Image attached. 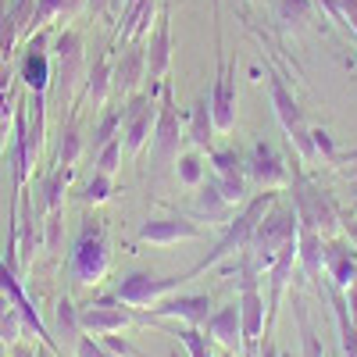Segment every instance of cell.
I'll return each mask as SVG.
<instances>
[{
  "instance_id": "cell-1",
  "label": "cell",
  "mask_w": 357,
  "mask_h": 357,
  "mask_svg": "<svg viewBox=\"0 0 357 357\" xmlns=\"http://www.w3.org/2000/svg\"><path fill=\"white\" fill-rule=\"evenodd\" d=\"M107 268H111L107 236H104L100 225L86 222L75 247H72V254H68V275H72L75 286H97V282H104Z\"/></svg>"
},
{
  "instance_id": "cell-2",
  "label": "cell",
  "mask_w": 357,
  "mask_h": 357,
  "mask_svg": "<svg viewBox=\"0 0 357 357\" xmlns=\"http://www.w3.org/2000/svg\"><path fill=\"white\" fill-rule=\"evenodd\" d=\"M54 82H57V97L72 100V93L82 86V75H86V54H82V36L79 33H61L54 43Z\"/></svg>"
},
{
  "instance_id": "cell-3",
  "label": "cell",
  "mask_w": 357,
  "mask_h": 357,
  "mask_svg": "<svg viewBox=\"0 0 357 357\" xmlns=\"http://www.w3.org/2000/svg\"><path fill=\"white\" fill-rule=\"evenodd\" d=\"M193 275H168V279H154L146 272H132L118 282L114 296L118 304H129V307H154L158 301H165L168 293H175L183 282H190Z\"/></svg>"
},
{
  "instance_id": "cell-4",
  "label": "cell",
  "mask_w": 357,
  "mask_h": 357,
  "mask_svg": "<svg viewBox=\"0 0 357 357\" xmlns=\"http://www.w3.org/2000/svg\"><path fill=\"white\" fill-rule=\"evenodd\" d=\"M154 122H158L154 100L143 97V93H136V97L126 104V111H122V132H126V151H129V154H139L143 146H146V139L154 136Z\"/></svg>"
},
{
  "instance_id": "cell-5",
  "label": "cell",
  "mask_w": 357,
  "mask_h": 357,
  "mask_svg": "<svg viewBox=\"0 0 357 357\" xmlns=\"http://www.w3.org/2000/svg\"><path fill=\"white\" fill-rule=\"evenodd\" d=\"M129 321H132V314L126 307H118V296H104V301H93V304L79 307V325H82V333H89V336L122 333Z\"/></svg>"
},
{
  "instance_id": "cell-6",
  "label": "cell",
  "mask_w": 357,
  "mask_h": 357,
  "mask_svg": "<svg viewBox=\"0 0 357 357\" xmlns=\"http://www.w3.org/2000/svg\"><path fill=\"white\" fill-rule=\"evenodd\" d=\"M0 293H4L8 301L18 307V314L25 318V325H29V329H33V333H36V336L47 343V347H54L57 354H61V347H57V340L50 336V329H47V325L40 321V311L33 307V301H29V293L22 289V279L15 275V268H11V264H4V261H0Z\"/></svg>"
},
{
  "instance_id": "cell-7",
  "label": "cell",
  "mask_w": 357,
  "mask_h": 357,
  "mask_svg": "<svg viewBox=\"0 0 357 357\" xmlns=\"http://www.w3.org/2000/svg\"><path fill=\"white\" fill-rule=\"evenodd\" d=\"M261 321H264V304L254 279H243V301H240V347L247 357H257V340H261Z\"/></svg>"
},
{
  "instance_id": "cell-8",
  "label": "cell",
  "mask_w": 357,
  "mask_h": 357,
  "mask_svg": "<svg viewBox=\"0 0 357 357\" xmlns=\"http://www.w3.org/2000/svg\"><path fill=\"white\" fill-rule=\"evenodd\" d=\"M178 143H183V132H178V114H175L172 97L165 93V104H161L158 122H154V158L161 165L178 161Z\"/></svg>"
},
{
  "instance_id": "cell-9",
  "label": "cell",
  "mask_w": 357,
  "mask_h": 357,
  "mask_svg": "<svg viewBox=\"0 0 357 357\" xmlns=\"http://www.w3.org/2000/svg\"><path fill=\"white\" fill-rule=\"evenodd\" d=\"M261 207H264V204H250V207H247V215H243V218H236V225H232V229L225 232V240H222V243H218V247H215L211 254H207V257H204V261H200V264L193 268L190 275H197V272H204V268L218 264V261H222V257H229V254H232L236 247H243V243L250 240V232L257 229V215H261Z\"/></svg>"
},
{
  "instance_id": "cell-10",
  "label": "cell",
  "mask_w": 357,
  "mask_h": 357,
  "mask_svg": "<svg viewBox=\"0 0 357 357\" xmlns=\"http://www.w3.org/2000/svg\"><path fill=\"white\" fill-rule=\"evenodd\" d=\"M158 318H183L190 325H204L211 314V296L207 293H193V296H172V301H158L151 307Z\"/></svg>"
},
{
  "instance_id": "cell-11",
  "label": "cell",
  "mask_w": 357,
  "mask_h": 357,
  "mask_svg": "<svg viewBox=\"0 0 357 357\" xmlns=\"http://www.w3.org/2000/svg\"><path fill=\"white\" fill-rule=\"evenodd\" d=\"M43 43H47V36L36 33V40L29 43V50L22 57V82L29 86V93H43L50 86V57L43 54Z\"/></svg>"
},
{
  "instance_id": "cell-12",
  "label": "cell",
  "mask_w": 357,
  "mask_h": 357,
  "mask_svg": "<svg viewBox=\"0 0 357 357\" xmlns=\"http://www.w3.org/2000/svg\"><path fill=\"white\" fill-rule=\"evenodd\" d=\"M139 240L168 247V243H178V240H200V229L186 218H161V222H146L139 229Z\"/></svg>"
},
{
  "instance_id": "cell-13",
  "label": "cell",
  "mask_w": 357,
  "mask_h": 357,
  "mask_svg": "<svg viewBox=\"0 0 357 357\" xmlns=\"http://www.w3.org/2000/svg\"><path fill=\"white\" fill-rule=\"evenodd\" d=\"M143 72H146V50H143V47H129V50L122 54V61H118L114 75H111V89H114L118 97L132 93L136 82L143 79Z\"/></svg>"
},
{
  "instance_id": "cell-14",
  "label": "cell",
  "mask_w": 357,
  "mask_h": 357,
  "mask_svg": "<svg viewBox=\"0 0 357 357\" xmlns=\"http://www.w3.org/2000/svg\"><path fill=\"white\" fill-rule=\"evenodd\" d=\"M211 122L229 132L236 126V97H232V75L229 68H222L218 82H215V93H211Z\"/></svg>"
},
{
  "instance_id": "cell-15",
  "label": "cell",
  "mask_w": 357,
  "mask_h": 357,
  "mask_svg": "<svg viewBox=\"0 0 357 357\" xmlns=\"http://www.w3.org/2000/svg\"><path fill=\"white\" fill-rule=\"evenodd\" d=\"M207 336H215L225 350L240 347V304H229L218 314H207Z\"/></svg>"
},
{
  "instance_id": "cell-16",
  "label": "cell",
  "mask_w": 357,
  "mask_h": 357,
  "mask_svg": "<svg viewBox=\"0 0 357 357\" xmlns=\"http://www.w3.org/2000/svg\"><path fill=\"white\" fill-rule=\"evenodd\" d=\"M172 65V33H168V15H161L158 22V33L151 40V50H146V75L161 79Z\"/></svg>"
},
{
  "instance_id": "cell-17",
  "label": "cell",
  "mask_w": 357,
  "mask_h": 357,
  "mask_svg": "<svg viewBox=\"0 0 357 357\" xmlns=\"http://www.w3.org/2000/svg\"><path fill=\"white\" fill-rule=\"evenodd\" d=\"M82 333V325H79V311H75V304L68 301V296H61V301H57V336H61V350L65 354H72L75 357V347H79V336Z\"/></svg>"
},
{
  "instance_id": "cell-18",
  "label": "cell",
  "mask_w": 357,
  "mask_h": 357,
  "mask_svg": "<svg viewBox=\"0 0 357 357\" xmlns=\"http://www.w3.org/2000/svg\"><path fill=\"white\" fill-rule=\"evenodd\" d=\"M72 175H75V168H65V165L47 175V183H43V207H47V215H61L65 211V190L72 183Z\"/></svg>"
},
{
  "instance_id": "cell-19",
  "label": "cell",
  "mask_w": 357,
  "mask_h": 357,
  "mask_svg": "<svg viewBox=\"0 0 357 357\" xmlns=\"http://www.w3.org/2000/svg\"><path fill=\"white\" fill-rule=\"evenodd\" d=\"M107 89H111V65H107V57H100V61L93 65V72L86 75V97L93 107H100L107 100Z\"/></svg>"
},
{
  "instance_id": "cell-20",
  "label": "cell",
  "mask_w": 357,
  "mask_h": 357,
  "mask_svg": "<svg viewBox=\"0 0 357 357\" xmlns=\"http://www.w3.org/2000/svg\"><path fill=\"white\" fill-rule=\"evenodd\" d=\"M79 158H82V136H79V126L68 122V126H61V139H57V165L75 168Z\"/></svg>"
},
{
  "instance_id": "cell-21",
  "label": "cell",
  "mask_w": 357,
  "mask_h": 357,
  "mask_svg": "<svg viewBox=\"0 0 357 357\" xmlns=\"http://www.w3.org/2000/svg\"><path fill=\"white\" fill-rule=\"evenodd\" d=\"M211 104H207V100H200L197 107H193V118H190V139L200 146V151H204V146H207V139H211Z\"/></svg>"
},
{
  "instance_id": "cell-22",
  "label": "cell",
  "mask_w": 357,
  "mask_h": 357,
  "mask_svg": "<svg viewBox=\"0 0 357 357\" xmlns=\"http://www.w3.org/2000/svg\"><path fill=\"white\" fill-rule=\"evenodd\" d=\"M8 122H11V82L0 75V154L8 151Z\"/></svg>"
},
{
  "instance_id": "cell-23",
  "label": "cell",
  "mask_w": 357,
  "mask_h": 357,
  "mask_svg": "<svg viewBox=\"0 0 357 357\" xmlns=\"http://www.w3.org/2000/svg\"><path fill=\"white\" fill-rule=\"evenodd\" d=\"M22 325H25V318L18 314V307L11 304L4 314H0V343H18V336H22Z\"/></svg>"
},
{
  "instance_id": "cell-24",
  "label": "cell",
  "mask_w": 357,
  "mask_h": 357,
  "mask_svg": "<svg viewBox=\"0 0 357 357\" xmlns=\"http://www.w3.org/2000/svg\"><path fill=\"white\" fill-rule=\"evenodd\" d=\"M111 175H104V172H97L93 178H89V183H86V190H82V200L86 204H104L107 197H111Z\"/></svg>"
},
{
  "instance_id": "cell-25",
  "label": "cell",
  "mask_w": 357,
  "mask_h": 357,
  "mask_svg": "<svg viewBox=\"0 0 357 357\" xmlns=\"http://www.w3.org/2000/svg\"><path fill=\"white\" fill-rule=\"evenodd\" d=\"M118 126H122V111H107V114L100 118V126H97V132H93V151H100L104 143H111V139H114Z\"/></svg>"
},
{
  "instance_id": "cell-26",
  "label": "cell",
  "mask_w": 357,
  "mask_h": 357,
  "mask_svg": "<svg viewBox=\"0 0 357 357\" xmlns=\"http://www.w3.org/2000/svg\"><path fill=\"white\" fill-rule=\"evenodd\" d=\"M254 175L261 178V183H275V178L282 175L279 168H275V158L264 151V146H257L254 151Z\"/></svg>"
},
{
  "instance_id": "cell-27",
  "label": "cell",
  "mask_w": 357,
  "mask_h": 357,
  "mask_svg": "<svg viewBox=\"0 0 357 357\" xmlns=\"http://www.w3.org/2000/svg\"><path fill=\"white\" fill-rule=\"evenodd\" d=\"M178 340H183V347L190 350V357H211V350H207V336H200L197 325L178 329Z\"/></svg>"
},
{
  "instance_id": "cell-28",
  "label": "cell",
  "mask_w": 357,
  "mask_h": 357,
  "mask_svg": "<svg viewBox=\"0 0 357 357\" xmlns=\"http://www.w3.org/2000/svg\"><path fill=\"white\" fill-rule=\"evenodd\" d=\"M118 158H122V139H111V143H104L100 151H97V172H104V175H111L114 168H118Z\"/></svg>"
},
{
  "instance_id": "cell-29",
  "label": "cell",
  "mask_w": 357,
  "mask_h": 357,
  "mask_svg": "<svg viewBox=\"0 0 357 357\" xmlns=\"http://www.w3.org/2000/svg\"><path fill=\"white\" fill-rule=\"evenodd\" d=\"M178 178H183L186 186H200V178H204V165L197 154H186L183 161H178Z\"/></svg>"
},
{
  "instance_id": "cell-30",
  "label": "cell",
  "mask_w": 357,
  "mask_h": 357,
  "mask_svg": "<svg viewBox=\"0 0 357 357\" xmlns=\"http://www.w3.org/2000/svg\"><path fill=\"white\" fill-rule=\"evenodd\" d=\"M225 207H229V200L222 197L218 183H215V186H204V190H200V211L215 215V211H225Z\"/></svg>"
},
{
  "instance_id": "cell-31",
  "label": "cell",
  "mask_w": 357,
  "mask_h": 357,
  "mask_svg": "<svg viewBox=\"0 0 357 357\" xmlns=\"http://www.w3.org/2000/svg\"><path fill=\"white\" fill-rule=\"evenodd\" d=\"M61 240H65L61 215H47V250H61Z\"/></svg>"
},
{
  "instance_id": "cell-32",
  "label": "cell",
  "mask_w": 357,
  "mask_h": 357,
  "mask_svg": "<svg viewBox=\"0 0 357 357\" xmlns=\"http://www.w3.org/2000/svg\"><path fill=\"white\" fill-rule=\"evenodd\" d=\"M75 357H118V354H111L107 347H100V343H93L89 336H82L79 347H75Z\"/></svg>"
},
{
  "instance_id": "cell-33",
  "label": "cell",
  "mask_w": 357,
  "mask_h": 357,
  "mask_svg": "<svg viewBox=\"0 0 357 357\" xmlns=\"http://www.w3.org/2000/svg\"><path fill=\"white\" fill-rule=\"evenodd\" d=\"M211 161H215L218 175H240V172H236V165H240V161H236L232 151H218V154H211Z\"/></svg>"
},
{
  "instance_id": "cell-34",
  "label": "cell",
  "mask_w": 357,
  "mask_h": 357,
  "mask_svg": "<svg viewBox=\"0 0 357 357\" xmlns=\"http://www.w3.org/2000/svg\"><path fill=\"white\" fill-rule=\"evenodd\" d=\"M107 350H111V354H118V357H136V350H132L129 343H118V340H114V333H111V340H107Z\"/></svg>"
},
{
  "instance_id": "cell-35",
  "label": "cell",
  "mask_w": 357,
  "mask_h": 357,
  "mask_svg": "<svg viewBox=\"0 0 357 357\" xmlns=\"http://www.w3.org/2000/svg\"><path fill=\"white\" fill-rule=\"evenodd\" d=\"M82 8H86L89 15H104V11L111 8V0H82Z\"/></svg>"
},
{
  "instance_id": "cell-36",
  "label": "cell",
  "mask_w": 357,
  "mask_h": 357,
  "mask_svg": "<svg viewBox=\"0 0 357 357\" xmlns=\"http://www.w3.org/2000/svg\"><path fill=\"white\" fill-rule=\"evenodd\" d=\"M15 357H36V354L29 350V347H22V343H15Z\"/></svg>"
},
{
  "instance_id": "cell-37",
  "label": "cell",
  "mask_w": 357,
  "mask_h": 357,
  "mask_svg": "<svg viewBox=\"0 0 357 357\" xmlns=\"http://www.w3.org/2000/svg\"><path fill=\"white\" fill-rule=\"evenodd\" d=\"M264 357H279V354H275V350H264Z\"/></svg>"
},
{
  "instance_id": "cell-38",
  "label": "cell",
  "mask_w": 357,
  "mask_h": 357,
  "mask_svg": "<svg viewBox=\"0 0 357 357\" xmlns=\"http://www.w3.org/2000/svg\"><path fill=\"white\" fill-rule=\"evenodd\" d=\"M0 357H4V347H0Z\"/></svg>"
}]
</instances>
